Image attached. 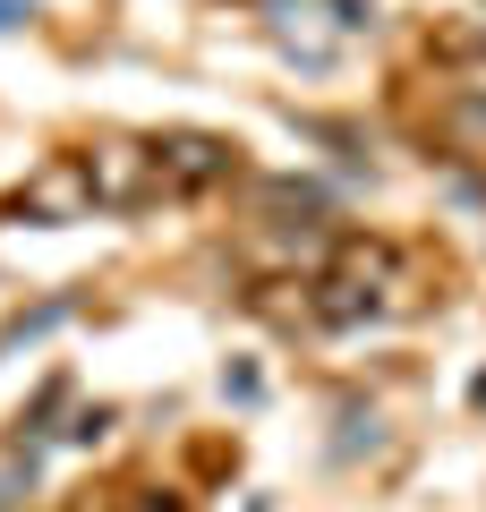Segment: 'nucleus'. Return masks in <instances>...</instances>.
<instances>
[{
  "label": "nucleus",
  "instance_id": "f03ea898",
  "mask_svg": "<svg viewBox=\"0 0 486 512\" xmlns=\"http://www.w3.org/2000/svg\"><path fill=\"white\" fill-rule=\"evenodd\" d=\"M9 214H26V222H86L94 197H86V171H77V154H52V163H43L35 180L9 197Z\"/></svg>",
  "mask_w": 486,
  "mask_h": 512
},
{
  "label": "nucleus",
  "instance_id": "f257e3e1",
  "mask_svg": "<svg viewBox=\"0 0 486 512\" xmlns=\"http://www.w3.org/2000/svg\"><path fill=\"white\" fill-rule=\"evenodd\" d=\"M299 291H307V316L316 325H367V316H393V308L418 299L410 291V256L393 239H333V256H324Z\"/></svg>",
  "mask_w": 486,
  "mask_h": 512
}]
</instances>
